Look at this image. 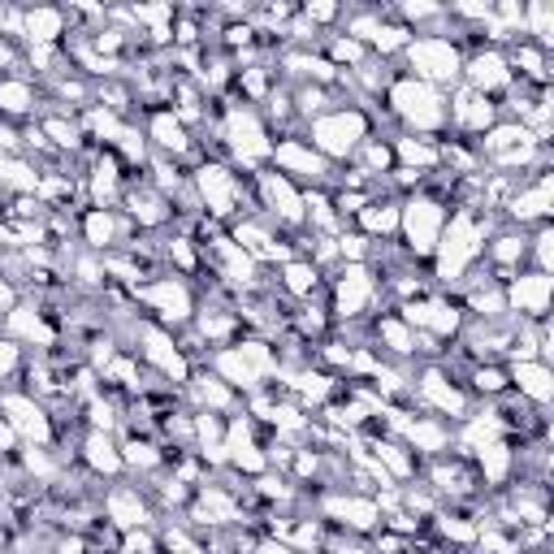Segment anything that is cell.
<instances>
[{
    "mask_svg": "<svg viewBox=\"0 0 554 554\" xmlns=\"http://www.w3.org/2000/svg\"><path fill=\"white\" fill-rule=\"evenodd\" d=\"M446 117H451L459 130H468V135H485V130L498 122V104L490 96H481V91L464 87L455 96V104H446Z\"/></svg>",
    "mask_w": 554,
    "mask_h": 554,
    "instance_id": "8fae6325",
    "label": "cell"
},
{
    "mask_svg": "<svg viewBox=\"0 0 554 554\" xmlns=\"http://www.w3.org/2000/svg\"><path fill=\"white\" fill-rule=\"evenodd\" d=\"M139 299L148 303V308L161 316L165 325H178V321H187V316L195 312V303H191V290L174 282V277H161V282H152V286H143L139 290Z\"/></svg>",
    "mask_w": 554,
    "mask_h": 554,
    "instance_id": "9c48e42d",
    "label": "cell"
},
{
    "mask_svg": "<svg viewBox=\"0 0 554 554\" xmlns=\"http://www.w3.org/2000/svg\"><path fill=\"white\" fill-rule=\"evenodd\" d=\"M399 217H403V204L399 200H386V204L368 200V208L355 221L364 226V239H368V234H394V230H399Z\"/></svg>",
    "mask_w": 554,
    "mask_h": 554,
    "instance_id": "7402d4cb",
    "label": "cell"
},
{
    "mask_svg": "<svg viewBox=\"0 0 554 554\" xmlns=\"http://www.w3.org/2000/svg\"><path fill=\"white\" fill-rule=\"evenodd\" d=\"M442 226H446L442 200H433V195H412V200L403 204L399 230L407 234V247H412V256H433V252H438Z\"/></svg>",
    "mask_w": 554,
    "mask_h": 554,
    "instance_id": "277c9868",
    "label": "cell"
},
{
    "mask_svg": "<svg viewBox=\"0 0 554 554\" xmlns=\"http://www.w3.org/2000/svg\"><path fill=\"white\" fill-rule=\"evenodd\" d=\"M507 312L524 321H546L550 312V273H516L507 282Z\"/></svg>",
    "mask_w": 554,
    "mask_h": 554,
    "instance_id": "8992f818",
    "label": "cell"
},
{
    "mask_svg": "<svg viewBox=\"0 0 554 554\" xmlns=\"http://www.w3.org/2000/svg\"><path fill=\"white\" fill-rule=\"evenodd\" d=\"M61 22H65L61 9H31L22 18V35L31 39L35 48H52L61 39Z\"/></svg>",
    "mask_w": 554,
    "mask_h": 554,
    "instance_id": "ac0fdd59",
    "label": "cell"
},
{
    "mask_svg": "<svg viewBox=\"0 0 554 554\" xmlns=\"http://www.w3.org/2000/svg\"><path fill=\"white\" fill-rule=\"evenodd\" d=\"M507 472H511V446H507V442L481 446V477L490 481V485H503Z\"/></svg>",
    "mask_w": 554,
    "mask_h": 554,
    "instance_id": "4316f807",
    "label": "cell"
},
{
    "mask_svg": "<svg viewBox=\"0 0 554 554\" xmlns=\"http://www.w3.org/2000/svg\"><path fill=\"white\" fill-rule=\"evenodd\" d=\"M87 446V464L96 468V472H122L126 464H122V451H117V442L109 438V433H91V438L83 442Z\"/></svg>",
    "mask_w": 554,
    "mask_h": 554,
    "instance_id": "603a6c76",
    "label": "cell"
},
{
    "mask_svg": "<svg viewBox=\"0 0 554 554\" xmlns=\"http://www.w3.org/2000/svg\"><path fill=\"white\" fill-rule=\"evenodd\" d=\"M18 360H22L18 342H13V338H5V342H0V377H9L13 368H18Z\"/></svg>",
    "mask_w": 554,
    "mask_h": 554,
    "instance_id": "f546056e",
    "label": "cell"
},
{
    "mask_svg": "<svg viewBox=\"0 0 554 554\" xmlns=\"http://www.w3.org/2000/svg\"><path fill=\"white\" fill-rule=\"evenodd\" d=\"M9 334H13V342L18 338H26V342H44V347H57V334L44 325V312L39 308H31V303H18L9 316Z\"/></svg>",
    "mask_w": 554,
    "mask_h": 554,
    "instance_id": "e0dca14e",
    "label": "cell"
},
{
    "mask_svg": "<svg viewBox=\"0 0 554 554\" xmlns=\"http://www.w3.org/2000/svg\"><path fill=\"white\" fill-rule=\"evenodd\" d=\"M373 295H377L373 269H368V265H347L338 273V282H334V312L347 316V321H355L360 312H368Z\"/></svg>",
    "mask_w": 554,
    "mask_h": 554,
    "instance_id": "52a82bcc",
    "label": "cell"
},
{
    "mask_svg": "<svg viewBox=\"0 0 554 554\" xmlns=\"http://www.w3.org/2000/svg\"><path fill=\"white\" fill-rule=\"evenodd\" d=\"M0 412H5V420L13 429H18V438H31L44 446L52 438V429H48V412L39 407L35 399H26V394H5L0 399Z\"/></svg>",
    "mask_w": 554,
    "mask_h": 554,
    "instance_id": "7c38bea8",
    "label": "cell"
},
{
    "mask_svg": "<svg viewBox=\"0 0 554 554\" xmlns=\"http://www.w3.org/2000/svg\"><path fill=\"white\" fill-rule=\"evenodd\" d=\"M252 554H295V550H290V542H260Z\"/></svg>",
    "mask_w": 554,
    "mask_h": 554,
    "instance_id": "d6a6232c",
    "label": "cell"
},
{
    "mask_svg": "<svg viewBox=\"0 0 554 554\" xmlns=\"http://www.w3.org/2000/svg\"><path fill=\"white\" fill-rule=\"evenodd\" d=\"M0 187H13L18 195H39V174L26 161L0 156Z\"/></svg>",
    "mask_w": 554,
    "mask_h": 554,
    "instance_id": "d4e9b609",
    "label": "cell"
},
{
    "mask_svg": "<svg viewBox=\"0 0 554 554\" xmlns=\"http://www.w3.org/2000/svg\"><path fill=\"white\" fill-rule=\"evenodd\" d=\"M325 511H329V516H338V520L347 524V529H355V533L377 529V520H381V511H377L373 498H329Z\"/></svg>",
    "mask_w": 554,
    "mask_h": 554,
    "instance_id": "2e32d148",
    "label": "cell"
},
{
    "mask_svg": "<svg viewBox=\"0 0 554 554\" xmlns=\"http://www.w3.org/2000/svg\"><path fill=\"white\" fill-rule=\"evenodd\" d=\"M511 390H516L520 399H529V403H537V407H546V403H550V394H554L550 364H542V360H516V364H511Z\"/></svg>",
    "mask_w": 554,
    "mask_h": 554,
    "instance_id": "5bb4252c",
    "label": "cell"
},
{
    "mask_svg": "<svg viewBox=\"0 0 554 554\" xmlns=\"http://www.w3.org/2000/svg\"><path fill=\"white\" fill-rule=\"evenodd\" d=\"M195 191H200V208H208L213 217H234V208L243 204V178L213 161L195 169Z\"/></svg>",
    "mask_w": 554,
    "mask_h": 554,
    "instance_id": "5b68a950",
    "label": "cell"
},
{
    "mask_svg": "<svg viewBox=\"0 0 554 554\" xmlns=\"http://www.w3.org/2000/svg\"><path fill=\"white\" fill-rule=\"evenodd\" d=\"M390 109L416 130H438V126L451 122V117H446L442 91L420 83V78H399V83H390Z\"/></svg>",
    "mask_w": 554,
    "mask_h": 554,
    "instance_id": "7a4b0ae2",
    "label": "cell"
},
{
    "mask_svg": "<svg viewBox=\"0 0 554 554\" xmlns=\"http://www.w3.org/2000/svg\"><path fill=\"white\" fill-rule=\"evenodd\" d=\"M464 74H468V87L481 91V96H490V100H494L498 87L516 83V70H511L498 48H477L472 57H464Z\"/></svg>",
    "mask_w": 554,
    "mask_h": 554,
    "instance_id": "ba28073f",
    "label": "cell"
},
{
    "mask_svg": "<svg viewBox=\"0 0 554 554\" xmlns=\"http://www.w3.org/2000/svg\"><path fill=\"white\" fill-rule=\"evenodd\" d=\"M18 442H22V438H18V429H13L9 420L0 416V455H9V451H13V446H18Z\"/></svg>",
    "mask_w": 554,
    "mask_h": 554,
    "instance_id": "4dcf8cb0",
    "label": "cell"
},
{
    "mask_svg": "<svg viewBox=\"0 0 554 554\" xmlns=\"http://www.w3.org/2000/svg\"><path fill=\"white\" fill-rule=\"evenodd\" d=\"M425 399L438 407L442 416H455V420H468V399H464V390H459V381H451L442 373V368H425L420 373V386H416Z\"/></svg>",
    "mask_w": 554,
    "mask_h": 554,
    "instance_id": "4fadbf2b",
    "label": "cell"
},
{
    "mask_svg": "<svg viewBox=\"0 0 554 554\" xmlns=\"http://www.w3.org/2000/svg\"><path fill=\"white\" fill-rule=\"evenodd\" d=\"M260 191H265V204H269V213H277V221H290V226L303 221V195L290 187V178L265 174L260 178Z\"/></svg>",
    "mask_w": 554,
    "mask_h": 554,
    "instance_id": "9a60e30c",
    "label": "cell"
},
{
    "mask_svg": "<svg viewBox=\"0 0 554 554\" xmlns=\"http://www.w3.org/2000/svg\"><path fill=\"white\" fill-rule=\"evenodd\" d=\"M282 286L295 299H308L316 290V265H312V260H286V265H282Z\"/></svg>",
    "mask_w": 554,
    "mask_h": 554,
    "instance_id": "484cf974",
    "label": "cell"
},
{
    "mask_svg": "<svg viewBox=\"0 0 554 554\" xmlns=\"http://www.w3.org/2000/svg\"><path fill=\"white\" fill-rule=\"evenodd\" d=\"M407 61H412V78L429 87H446L455 83L459 74H464V57H459V48L451 39H438V35H420L407 44Z\"/></svg>",
    "mask_w": 554,
    "mask_h": 554,
    "instance_id": "3957f363",
    "label": "cell"
},
{
    "mask_svg": "<svg viewBox=\"0 0 554 554\" xmlns=\"http://www.w3.org/2000/svg\"><path fill=\"white\" fill-rule=\"evenodd\" d=\"M117 230H126V226H117L113 208H87V213H83V239H87L91 247H96V252L113 247Z\"/></svg>",
    "mask_w": 554,
    "mask_h": 554,
    "instance_id": "44dd1931",
    "label": "cell"
},
{
    "mask_svg": "<svg viewBox=\"0 0 554 554\" xmlns=\"http://www.w3.org/2000/svg\"><path fill=\"white\" fill-rule=\"evenodd\" d=\"M368 139V117L360 109H334V113H321L312 122V148L334 161H347L351 152H360V143Z\"/></svg>",
    "mask_w": 554,
    "mask_h": 554,
    "instance_id": "6da1fadb",
    "label": "cell"
},
{
    "mask_svg": "<svg viewBox=\"0 0 554 554\" xmlns=\"http://www.w3.org/2000/svg\"><path fill=\"white\" fill-rule=\"evenodd\" d=\"M13 308H18V290H13L5 277H0V316H9Z\"/></svg>",
    "mask_w": 554,
    "mask_h": 554,
    "instance_id": "1f68e13d",
    "label": "cell"
},
{
    "mask_svg": "<svg viewBox=\"0 0 554 554\" xmlns=\"http://www.w3.org/2000/svg\"><path fill=\"white\" fill-rule=\"evenodd\" d=\"M31 104H35V91L26 78H0V113L22 117V113H31Z\"/></svg>",
    "mask_w": 554,
    "mask_h": 554,
    "instance_id": "cb8c5ba5",
    "label": "cell"
},
{
    "mask_svg": "<svg viewBox=\"0 0 554 554\" xmlns=\"http://www.w3.org/2000/svg\"><path fill=\"white\" fill-rule=\"evenodd\" d=\"M122 464H130V468H161V464H165V455L156 451L152 442L126 438V442H122Z\"/></svg>",
    "mask_w": 554,
    "mask_h": 554,
    "instance_id": "f1b7e54d",
    "label": "cell"
},
{
    "mask_svg": "<svg viewBox=\"0 0 554 554\" xmlns=\"http://www.w3.org/2000/svg\"><path fill=\"white\" fill-rule=\"evenodd\" d=\"M104 507H109V520L117 524V529H135V524H148V507H143L139 490H113Z\"/></svg>",
    "mask_w": 554,
    "mask_h": 554,
    "instance_id": "ffe728a7",
    "label": "cell"
},
{
    "mask_svg": "<svg viewBox=\"0 0 554 554\" xmlns=\"http://www.w3.org/2000/svg\"><path fill=\"white\" fill-rule=\"evenodd\" d=\"M39 130H44V139H52L57 148H78V143L87 139V135H83V126L70 122V117H48V122L39 126Z\"/></svg>",
    "mask_w": 554,
    "mask_h": 554,
    "instance_id": "83f0119b",
    "label": "cell"
},
{
    "mask_svg": "<svg viewBox=\"0 0 554 554\" xmlns=\"http://www.w3.org/2000/svg\"><path fill=\"white\" fill-rule=\"evenodd\" d=\"M148 135H152L156 148H165V152H174V156L191 148V135H187V126H182L178 113H156L152 126H148Z\"/></svg>",
    "mask_w": 554,
    "mask_h": 554,
    "instance_id": "d6986e66",
    "label": "cell"
},
{
    "mask_svg": "<svg viewBox=\"0 0 554 554\" xmlns=\"http://www.w3.org/2000/svg\"><path fill=\"white\" fill-rule=\"evenodd\" d=\"M273 161H277V169H282V178H312V182H321L325 169H329L325 156L316 152V148H308L303 139L273 143Z\"/></svg>",
    "mask_w": 554,
    "mask_h": 554,
    "instance_id": "30bf717a",
    "label": "cell"
}]
</instances>
